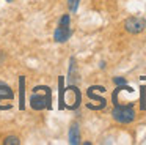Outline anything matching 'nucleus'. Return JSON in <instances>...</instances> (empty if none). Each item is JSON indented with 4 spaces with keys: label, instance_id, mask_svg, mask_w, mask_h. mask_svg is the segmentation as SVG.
Instances as JSON below:
<instances>
[{
    "label": "nucleus",
    "instance_id": "obj_1",
    "mask_svg": "<svg viewBox=\"0 0 146 145\" xmlns=\"http://www.w3.org/2000/svg\"><path fill=\"white\" fill-rule=\"evenodd\" d=\"M111 115H113V118L116 120L118 123H124V125H127V123H132L133 120H135V110L132 109L130 104L129 106L118 104V106H115Z\"/></svg>",
    "mask_w": 146,
    "mask_h": 145
},
{
    "label": "nucleus",
    "instance_id": "obj_2",
    "mask_svg": "<svg viewBox=\"0 0 146 145\" xmlns=\"http://www.w3.org/2000/svg\"><path fill=\"white\" fill-rule=\"evenodd\" d=\"M63 101H64V109H77L82 101V95L80 90L77 87H69L68 90H64L63 95Z\"/></svg>",
    "mask_w": 146,
    "mask_h": 145
},
{
    "label": "nucleus",
    "instance_id": "obj_3",
    "mask_svg": "<svg viewBox=\"0 0 146 145\" xmlns=\"http://www.w3.org/2000/svg\"><path fill=\"white\" fill-rule=\"evenodd\" d=\"M124 28L132 35H138L146 28V21L138 16H130L124 21Z\"/></svg>",
    "mask_w": 146,
    "mask_h": 145
},
{
    "label": "nucleus",
    "instance_id": "obj_4",
    "mask_svg": "<svg viewBox=\"0 0 146 145\" xmlns=\"http://www.w3.org/2000/svg\"><path fill=\"white\" fill-rule=\"evenodd\" d=\"M30 106H32V109H35V110L47 109V98L35 91V93L32 95V98H30Z\"/></svg>",
    "mask_w": 146,
    "mask_h": 145
},
{
    "label": "nucleus",
    "instance_id": "obj_5",
    "mask_svg": "<svg viewBox=\"0 0 146 145\" xmlns=\"http://www.w3.org/2000/svg\"><path fill=\"white\" fill-rule=\"evenodd\" d=\"M71 35H72V30H71L69 25H68V27H60V25H58V28L54 32V40L57 41V43H66L71 38Z\"/></svg>",
    "mask_w": 146,
    "mask_h": 145
},
{
    "label": "nucleus",
    "instance_id": "obj_6",
    "mask_svg": "<svg viewBox=\"0 0 146 145\" xmlns=\"http://www.w3.org/2000/svg\"><path fill=\"white\" fill-rule=\"evenodd\" d=\"M86 95H88L90 99H93V101H96V103H98V110H99V109H104V107H105V104H107L105 98H102V96H99V95H96V90H94L93 87H90L88 90H86Z\"/></svg>",
    "mask_w": 146,
    "mask_h": 145
},
{
    "label": "nucleus",
    "instance_id": "obj_7",
    "mask_svg": "<svg viewBox=\"0 0 146 145\" xmlns=\"http://www.w3.org/2000/svg\"><path fill=\"white\" fill-rule=\"evenodd\" d=\"M19 109H25V77H19Z\"/></svg>",
    "mask_w": 146,
    "mask_h": 145
},
{
    "label": "nucleus",
    "instance_id": "obj_8",
    "mask_svg": "<svg viewBox=\"0 0 146 145\" xmlns=\"http://www.w3.org/2000/svg\"><path fill=\"white\" fill-rule=\"evenodd\" d=\"M80 142V131H79V125L74 123L69 129V144L72 145H77Z\"/></svg>",
    "mask_w": 146,
    "mask_h": 145
},
{
    "label": "nucleus",
    "instance_id": "obj_9",
    "mask_svg": "<svg viewBox=\"0 0 146 145\" xmlns=\"http://www.w3.org/2000/svg\"><path fill=\"white\" fill-rule=\"evenodd\" d=\"M13 98H14V91L7 84L0 82V99H13Z\"/></svg>",
    "mask_w": 146,
    "mask_h": 145
},
{
    "label": "nucleus",
    "instance_id": "obj_10",
    "mask_svg": "<svg viewBox=\"0 0 146 145\" xmlns=\"http://www.w3.org/2000/svg\"><path fill=\"white\" fill-rule=\"evenodd\" d=\"M58 90H60V99H58V107L64 109V101H63V95H64V77H58Z\"/></svg>",
    "mask_w": 146,
    "mask_h": 145
},
{
    "label": "nucleus",
    "instance_id": "obj_11",
    "mask_svg": "<svg viewBox=\"0 0 146 145\" xmlns=\"http://www.w3.org/2000/svg\"><path fill=\"white\" fill-rule=\"evenodd\" d=\"M21 140L19 137H16V136H8V137H5L3 140V145H19Z\"/></svg>",
    "mask_w": 146,
    "mask_h": 145
},
{
    "label": "nucleus",
    "instance_id": "obj_12",
    "mask_svg": "<svg viewBox=\"0 0 146 145\" xmlns=\"http://www.w3.org/2000/svg\"><path fill=\"white\" fill-rule=\"evenodd\" d=\"M145 90H146L145 87L140 88V107H141V110L146 109V103H145V101H146V91Z\"/></svg>",
    "mask_w": 146,
    "mask_h": 145
},
{
    "label": "nucleus",
    "instance_id": "obj_13",
    "mask_svg": "<svg viewBox=\"0 0 146 145\" xmlns=\"http://www.w3.org/2000/svg\"><path fill=\"white\" fill-rule=\"evenodd\" d=\"M69 24H71L69 14H63V16H61V19H60V22H58V25H60V27H68Z\"/></svg>",
    "mask_w": 146,
    "mask_h": 145
},
{
    "label": "nucleus",
    "instance_id": "obj_14",
    "mask_svg": "<svg viewBox=\"0 0 146 145\" xmlns=\"http://www.w3.org/2000/svg\"><path fill=\"white\" fill-rule=\"evenodd\" d=\"M113 82H115V85H126V79L124 77H115Z\"/></svg>",
    "mask_w": 146,
    "mask_h": 145
},
{
    "label": "nucleus",
    "instance_id": "obj_15",
    "mask_svg": "<svg viewBox=\"0 0 146 145\" xmlns=\"http://www.w3.org/2000/svg\"><path fill=\"white\" fill-rule=\"evenodd\" d=\"M74 2V0H68V3H69V5H71V3H72Z\"/></svg>",
    "mask_w": 146,
    "mask_h": 145
},
{
    "label": "nucleus",
    "instance_id": "obj_16",
    "mask_svg": "<svg viewBox=\"0 0 146 145\" xmlns=\"http://www.w3.org/2000/svg\"><path fill=\"white\" fill-rule=\"evenodd\" d=\"M7 2H13V0H7Z\"/></svg>",
    "mask_w": 146,
    "mask_h": 145
}]
</instances>
